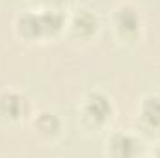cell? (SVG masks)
Here are the masks:
<instances>
[{"instance_id":"1","label":"cell","mask_w":160,"mask_h":158,"mask_svg":"<svg viewBox=\"0 0 160 158\" xmlns=\"http://www.w3.org/2000/svg\"><path fill=\"white\" fill-rule=\"evenodd\" d=\"M110 117H112V104L106 95H102L99 91H91L84 97V104H82L84 125L99 128Z\"/></svg>"},{"instance_id":"2","label":"cell","mask_w":160,"mask_h":158,"mask_svg":"<svg viewBox=\"0 0 160 158\" xmlns=\"http://www.w3.org/2000/svg\"><path fill=\"white\" fill-rule=\"evenodd\" d=\"M112 24L116 34L121 39H136L140 34V26H142V19L140 13L134 6L130 4H121L119 7L114 9L112 15Z\"/></svg>"},{"instance_id":"3","label":"cell","mask_w":160,"mask_h":158,"mask_svg":"<svg viewBox=\"0 0 160 158\" xmlns=\"http://www.w3.org/2000/svg\"><path fill=\"white\" fill-rule=\"evenodd\" d=\"M28 112V101L17 91H6L0 95V116L9 121H19Z\"/></svg>"},{"instance_id":"4","label":"cell","mask_w":160,"mask_h":158,"mask_svg":"<svg viewBox=\"0 0 160 158\" xmlns=\"http://www.w3.org/2000/svg\"><path fill=\"white\" fill-rule=\"evenodd\" d=\"M15 30L19 37L24 41L43 39V26H41L39 13H22L15 21Z\"/></svg>"},{"instance_id":"5","label":"cell","mask_w":160,"mask_h":158,"mask_svg":"<svg viewBox=\"0 0 160 158\" xmlns=\"http://www.w3.org/2000/svg\"><path fill=\"white\" fill-rule=\"evenodd\" d=\"M71 32L80 39H89L99 32V19L88 9H80L71 21Z\"/></svg>"},{"instance_id":"6","label":"cell","mask_w":160,"mask_h":158,"mask_svg":"<svg viewBox=\"0 0 160 158\" xmlns=\"http://www.w3.org/2000/svg\"><path fill=\"white\" fill-rule=\"evenodd\" d=\"M140 119L147 128H160V97H147L140 106Z\"/></svg>"},{"instance_id":"7","label":"cell","mask_w":160,"mask_h":158,"mask_svg":"<svg viewBox=\"0 0 160 158\" xmlns=\"http://www.w3.org/2000/svg\"><path fill=\"white\" fill-rule=\"evenodd\" d=\"M110 153L116 156H132L138 153V140L128 134H114L108 140Z\"/></svg>"},{"instance_id":"8","label":"cell","mask_w":160,"mask_h":158,"mask_svg":"<svg viewBox=\"0 0 160 158\" xmlns=\"http://www.w3.org/2000/svg\"><path fill=\"white\" fill-rule=\"evenodd\" d=\"M34 126L45 138H54L60 132V119L56 117V114L50 112H41L38 117L34 119Z\"/></svg>"},{"instance_id":"9","label":"cell","mask_w":160,"mask_h":158,"mask_svg":"<svg viewBox=\"0 0 160 158\" xmlns=\"http://www.w3.org/2000/svg\"><path fill=\"white\" fill-rule=\"evenodd\" d=\"M158 155H160V151H158Z\"/></svg>"}]
</instances>
